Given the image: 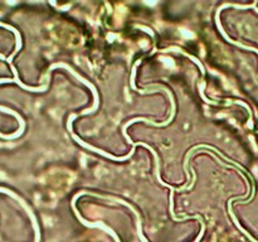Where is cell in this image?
Wrapping results in <instances>:
<instances>
[{
  "label": "cell",
  "mask_w": 258,
  "mask_h": 242,
  "mask_svg": "<svg viewBox=\"0 0 258 242\" xmlns=\"http://www.w3.org/2000/svg\"><path fill=\"white\" fill-rule=\"evenodd\" d=\"M0 59H5V57L3 54H0Z\"/></svg>",
  "instance_id": "obj_3"
},
{
  "label": "cell",
  "mask_w": 258,
  "mask_h": 242,
  "mask_svg": "<svg viewBox=\"0 0 258 242\" xmlns=\"http://www.w3.org/2000/svg\"><path fill=\"white\" fill-rule=\"evenodd\" d=\"M0 110L4 111V112H7V113H10V115H14L15 117L18 118V120H19V123H20V129H19V131H20V133H23V130H24V121L22 120V117H20V116L18 115L17 112H14V111H12V110H10V108L4 107V106H0Z\"/></svg>",
  "instance_id": "obj_2"
},
{
  "label": "cell",
  "mask_w": 258,
  "mask_h": 242,
  "mask_svg": "<svg viewBox=\"0 0 258 242\" xmlns=\"http://www.w3.org/2000/svg\"><path fill=\"white\" fill-rule=\"evenodd\" d=\"M0 27H4V28H7V29H9V30H12V32H14L15 37H17V48H15L14 53H13V54L10 55L9 58H7V62H8V63H12V59H13V57H14V55L17 54V52H18V50L20 49V47H22V40H20V35H19V33H18V30L15 29V28L10 27V25H8V24H4V23H0Z\"/></svg>",
  "instance_id": "obj_1"
}]
</instances>
